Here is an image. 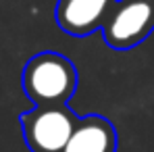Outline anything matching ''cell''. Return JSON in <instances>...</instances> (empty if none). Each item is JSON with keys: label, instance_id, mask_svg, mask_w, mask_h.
<instances>
[{"label": "cell", "instance_id": "obj_1", "mask_svg": "<svg viewBox=\"0 0 154 152\" xmlns=\"http://www.w3.org/2000/svg\"><path fill=\"white\" fill-rule=\"evenodd\" d=\"M75 65L58 52H38L23 67L21 85L35 106L67 104L77 92Z\"/></svg>", "mask_w": 154, "mask_h": 152}, {"label": "cell", "instance_id": "obj_2", "mask_svg": "<svg viewBox=\"0 0 154 152\" xmlns=\"http://www.w3.org/2000/svg\"><path fill=\"white\" fill-rule=\"evenodd\" d=\"M79 117L67 106H33L21 115V129L31 152H63Z\"/></svg>", "mask_w": 154, "mask_h": 152}, {"label": "cell", "instance_id": "obj_3", "mask_svg": "<svg viewBox=\"0 0 154 152\" xmlns=\"http://www.w3.org/2000/svg\"><path fill=\"white\" fill-rule=\"evenodd\" d=\"M154 31V0H117L102 27L112 50H131Z\"/></svg>", "mask_w": 154, "mask_h": 152}, {"label": "cell", "instance_id": "obj_4", "mask_svg": "<svg viewBox=\"0 0 154 152\" xmlns=\"http://www.w3.org/2000/svg\"><path fill=\"white\" fill-rule=\"evenodd\" d=\"M117 0H58L54 19L58 27L75 38L102 29Z\"/></svg>", "mask_w": 154, "mask_h": 152}, {"label": "cell", "instance_id": "obj_5", "mask_svg": "<svg viewBox=\"0 0 154 152\" xmlns=\"http://www.w3.org/2000/svg\"><path fill=\"white\" fill-rule=\"evenodd\" d=\"M117 131L102 115L79 117L73 135L63 152H115Z\"/></svg>", "mask_w": 154, "mask_h": 152}]
</instances>
